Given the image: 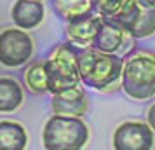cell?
<instances>
[{
	"label": "cell",
	"mask_w": 155,
	"mask_h": 150,
	"mask_svg": "<svg viewBox=\"0 0 155 150\" xmlns=\"http://www.w3.org/2000/svg\"><path fill=\"white\" fill-rule=\"evenodd\" d=\"M44 147L47 150H78L89 140V129L75 115H52L44 128Z\"/></svg>",
	"instance_id": "cell-2"
},
{
	"label": "cell",
	"mask_w": 155,
	"mask_h": 150,
	"mask_svg": "<svg viewBox=\"0 0 155 150\" xmlns=\"http://www.w3.org/2000/svg\"><path fill=\"white\" fill-rule=\"evenodd\" d=\"M115 21L133 38H145L155 33V5H141L136 0H129Z\"/></svg>",
	"instance_id": "cell-6"
},
{
	"label": "cell",
	"mask_w": 155,
	"mask_h": 150,
	"mask_svg": "<svg viewBox=\"0 0 155 150\" xmlns=\"http://www.w3.org/2000/svg\"><path fill=\"white\" fill-rule=\"evenodd\" d=\"M25 84L31 93L44 94L49 91V80H47V72L45 63H33L25 70Z\"/></svg>",
	"instance_id": "cell-15"
},
{
	"label": "cell",
	"mask_w": 155,
	"mask_h": 150,
	"mask_svg": "<svg viewBox=\"0 0 155 150\" xmlns=\"http://www.w3.org/2000/svg\"><path fill=\"white\" fill-rule=\"evenodd\" d=\"M124 59L120 54L105 52V51L84 47L78 52V68H80V79L85 86L106 91L115 89L122 82V70H124Z\"/></svg>",
	"instance_id": "cell-1"
},
{
	"label": "cell",
	"mask_w": 155,
	"mask_h": 150,
	"mask_svg": "<svg viewBox=\"0 0 155 150\" xmlns=\"http://www.w3.org/2000/svg\"><path fill=\"white\" fill-rule=\"evenodd\" d=\"M147 121H148V124L152 126V129L155 131V105H152V107H150V110H148Z\"/></svg>",
	"instance_id": "cell-17"
},
{
	"label": "cell",
	"mask_w": 155,
	"mask_h": 150,
	"mask_svg": "<svg viewBox=\"0 0 155 150\" xmlns=\"http://www.w3.org/2000/svg\"><path fill=\"white\" fill-rule=\"evenodd\" d=\"M136 2H140L141 5H155V0H136Z\"/></svg>",
	"instance_id": "cell-18"
},
{
	"label": "cell",
	"mask_w": 155,
	"mask_h": 150,
	"mask_svg": "<svg viewBox=\"0 0 155 150\" xmlns=\"http://www.w3.org/2000/svg\"><path fill=\"white\" fill-rule=\"evenodd\" d=\"M28 143L26 131L14 121H0V148L23 150Z\"/></svg>",
	"instance_id": "cell-12"
},
{
	"label": "cell",
	"mask_w": 155,
	"mask_h": 150,
	"mask_svg": "<svg viewBox=\"0 0 155 150\" xmlns=\"http://www.w3.org/2000/svg\"><path fill=\"white\" fill-rule=\"evenodd\" d=\"M23 103V89L19 82L11 77L0 79V112H14Z\"/></svg>",
	"instance_id": "cell-13"
},
{
	"label": "cell",
	"mask_w": 155,
	"mask_h": 150,
	"mask_svg": "<svg viewBox=\"0 0 155 150\" xmlns=\"http://www.w3.org/2000/svg\"><path fill=\"white\" fill-rule=\"evenodd\" d=\"M129 33L120 26L119 23L112 18H103L101 28L92 42V47L105 52H115V54H124L126 52V44L129 42Z\"/></svg>",
	"instance_id": "cell-9"
},
{
	"label": "cell",
	"mask_w": 155,
	"mask_h": 150,
	"mask_svg": "<svg viewBox=\"0 0 155 150\" xmlns=\"http://www.w3.org/2000/svg\"><path fill=\"white\" fill-rule=\"evenodd\" d=\"M122 89L134 100H148L155 94V58L147 54L131 56L124 63Z\"/></svg>",
	"instance_id": "cell-4"
},
{
	"label": "cell",
	"mask_w": 155,
	"mask_h": 150,
	"mask_svg": "<svg viewBox=\"0 0 155 150\" xmlns=\"http://www.w3.org/2000/svg\"><path fill=\"white\" fill-rule=\"evenodd\" d=\"M129 0H91L92 11L98 12L103 18H112L115 19L122 12V9L126 7Z\"/></svg>",
	"instance_id": "cell-16"
},
{
	"label": "cell",
	"mask_w": 155,
	"mask_h": 150,
	"mask_svg": "<svg viewBox=\"0 0 155 150\" xmlns=\"http://www.w3.org/2000/svg\"><path fill=\"white\" fill-rule=\"evenodd\" d=\"M82 47L75 44H59L44 63L49 80V93H59L64 89L78 86L80 68H78V52Z\"/></svg>",
	"instance_id": "cell-3"
},
{
	"label": "cell",
	"mask_w": 155,
	"mask_h": 150,
	"mask_svg": "<svg viewBox=\"0 0 155 150\" xmlns=\"http://www.w3.org/2000/svg\"><path fill=\"white\" fill-rule=\"evenodd\" d=\"M51 107L54 110V114L75 115V117L84 115L87 110V100H85L84 89L75 86L70 89H64V91H59V93H54L52 100H51Z\"/></svg>",
	"instance_id": "cell-10"
},
{
	"label": "cell",
	"mask_w": 155,
	"mask_h": 150,
	"mask_svg": "<svg viewBox=\"0 0 155 150\" xmlns=\"http://www.w3.org/2000/svg\"><path fill=\"white\" fill-rule=\"evenodd\" d=\"M113 147L117 150H150L153 147V129L145 122H124L115 129Z\"/></svg>",
	"instance_id": "cell-7"
},
{
	"label": "cell",
	"mask_w": 155,
	"mask_h": 150,
	"mask_svg": "<svg viewBox=\"0 0 155 150\" xmlns=\"http://www.w3.org/2000/svg\"><path fill=\"white\" fill-rule=\"evenodd\" d=\"M42 0H18L12 7V21L23 30H33L44 21Z\"/></svg>",
	"instance_id": "cell-11"
},
{
	"label": "cell",
	"mask_w": 155,
	"mask_h": 150,
	"mask_svg": "<svg viewBox=\"0 0 155 150\" xmlns=\"http://www.w3.org/2000/svg\"><path fill=\"white\" fill-rule=\"evenodd\" d=\"M103 23V16H99L98 12H89L80 18H75L68 21L66 26V35L71 44H75L77 47H92V42L98 35L99 28Z\"/></svg>",
	"instance_id": "cell-8"
},
{
	"label": "cell",
	"mask_w": 155,
	"mask_h": 150,
	"mask_svg": "<svg viewBox=\"0 0 155 150\" xmlns=\"http://www.w3.org/2000/svg\"><path fill=\"white\" fill-rule=\"evenodd\" d=\"M52 4L56 12L66 21L92 12L91 0H52Z\"/></svg>",
	"instance_id": "cell-14"
},
{
	"label": "cell",
	"mask_w": 155,
	"mask_h": 150,
	"mask_svg": "<svg viewBox=\"0 0 155 150\" xmlns=\"http://www.w3.org/2000/svg\"><path fill=\"white\" fill-rule=\"evenodd\" d=\"M33 54V40L23 28H7L0 35V61L4 66H21Z\"/></svg>",
	"instance_id": "cell-5"
}]
</instances>
